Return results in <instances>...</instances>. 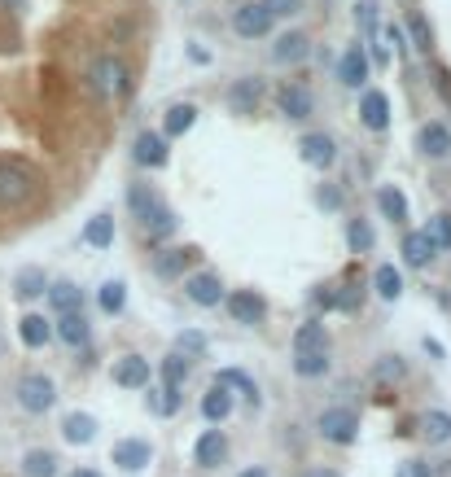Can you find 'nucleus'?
<instances>
[{
	"label": "nucleus",
	"mask_w": 451,
	"mask_h": 477,
	"mask_svg": "<svg viewBox=\"0 0 451 477\" xmlns=\"http://www.w3.org/2000/svg\"><path fill=\"white\" fill-rule=\"evenodd\" d=\"M408 35H412V44H417L420 53H429V49H434V31H429L425 13H408Z\"/></svg>",
	"instance_id": "36"
},
{
	"label": "nucleus",
	"mask_w": 451,
	"mask_h": 477,
	"mask_svg": "<svg viewBox=\"0 0 451 477\" xmlns=\"http://www.w3.org/2000/svg\"><path fill=\"white\" fill-rule=\"evenodd\" d=\"M18 338H22V346L40 350V346L53 341V324H49L44 315H22V320H18Z\"/></svg>",
	"instance_id": "22"
},
{
	"label": "nucleus",
	"mask_w": 451,
	"mask_h": 477,
	"mask_svg": "<svg viewBox=\"0 0 451 477\" xmlns=\"http://www.w3.org/2000/svg\"><path fill=\"white\" fill-rule=\"evenodd\" d=\"M49 303H53V311H57V315H70V311H79L84 294H79V285L57 280V285H49Z\"/></svg>",
	"instance_id": "25"
},
{
	"label": "nucleus",
	"mask_w": 451,
	"mask_h": 477,
	"mask_svg": "<svg viewBox=\"0 0 451 477\" xmlns=\"http://www.w3.org/2000/svg\"><path fill=\"white\" fill-rule=\"evenodd\" d=\"M202 350H207V338H202V333H180V341H175V355H184V359H189V355H202Z\"/></svg>",
	"instance_id": "44"
},
{
	"label": "nucleus",
	"mask_w": 451,
	"mask_h": 477,
	"mask_svg": "<svg viewBox=\"0 0 451 477\" xmlns=\"http://www.w3.org/2000/svg\"><path fill=\"white\" fill-rule=\"evenodd\" d=\"M228 411H233V394H228V390L215 385V390L202 394V416H207V420H224Z\"/></svg>",
	"instance_id": "32"
},
{
	"label": "nucleus",
	"mask_w": 451,
	"mask_h": 477,
	"mask_svg": "<svg viewBox=\"0 0 451 477\" xmlns=\"http://www.w3.org/2000/svg\"><path fill=\"white\" fill-rule=\"evenodd\" d=\"M128 206H132V219H140V228L149 237H172L175 233V215L158 202V193L149 184H132L128 189Z\"/></svg>",
	"instance_id": "1"
},
{
	"label": "nucleus",
	"mask_w": 451,
	"mask_h": 477,
	"mask_svg": "<svg viewBox=\"0 0 451 477\" xmlns=\"http://www.w3.org/2000/svg\"><path fill=\"white\" fill-rule=\"evenodd\" d=\"M377 206H382L385 219H394V224H403V219H408V202H403V193H399V189H390V184L377 189Z\"/></svg>",
	"instance_id": "30"
},
{
	"label": "nucleus",
	"mask_w": 451,
	"mask_h": 477,
	"mask_svg": "<svg viewBox=\"0 0 451 477\" xmlns=\"http://www.w3.org/2000/svg\"><path fill=\"white\" fill-rule=\"evenodd\" d=\"M35 193V171L22 163H0V206H22Z\"/></svg>",
	"instance_id": "2"
},
{
	"label": "nucleus",
	"mask_w": 451,
	"mask_h": 477,
	"mask_svg": "<svg viewBox=\"0 0 451 477\" xmlns=\"http://www.w3.org/2000/svg\"><path fill=\"white\" fill-rule=\"evenodd\" d=\"M259 4H263L272 18H294V13L303 9V0H259Z\"/></svg>",
	"instance_id": "45"
},
{
	"label": "nucleus",
	"mask_w": 451,
	"mask_h": 477,
	"mask_svg": "<svg viewBox=\"0 0 451 477\" xmlns=\"http://www.w3.org/2000/svg\"><path fill=\"white\" fill-rule=\"evenodd\" d=\"M307 49H312V40L303 31H285L272 44V62H280V66H294V62H303L307 57Z\"/></svg>",
	"instance_id": "17"
},
{
	"label": "nucleus",
	"mask_w": 451,
	"mask_h": 477,
	"mask_svg": "<svg viewBox=\"0 0 451 477\" xmlns=\"http://www.w3.org/2000/svg\"><path fill=\"white\" fill-rule=\"evenodd\" d=\"M22 473L27 477H57V455H53V451H27V455H22Z\"/></svg>",
	"instance_id": "28"
},
{
	"label": "nucleus",
	"mask_w": 451,
	"mask_h": 477,
	"mask_svg": "<svg viewBox=\"0 0 451 477\" xmlns=\"http://www.w3.org/2000/svg\"><path fill=\"white\" fill-rule=\"evenodd\" d=\"M277 110L285 114V119H307L312 114V93L303 88V84H285V88H277Z\"/></svg>",
	"instance_id": "13"
},
{
	"label": "nucleus",
	"mask_w": 451,
	"mask_h": 477,
	"mask_svg": "<svg viewBox=\"0 0 451 477\" xmlns=\"http://www.w3.org/2000/svg\"><path fill=\"white\" fill-rule=\"evenodd\" d=\"M215 385H219V390H228V394H233V390H242L250 403H259V385H254V381H250V373H242V368H219Z\"/></svg>",
	"instance_id": "24"
},
{
	"label": "nucleus",
	"mask_w": 451,
	"mask_h": 477,
	"mask_svg": "<svg viewBox=\"0 0 451 477\" xmlns=\"http://www.w3.org/2000/svg\"><path fill=\"white\" fill-rule=\"evenodd\" d=\"M193 123H198V110H193V105H184V102L172 105V110H167V128H163V140L184 137V132H189Z\"/></svg>",
	"instance_id": "26"
},
{
	"label": "nucleus",
	"mask_w": 451,
	"mask_h": 477,
	"mask_svg": "<svg viewBox=\"0 0 451 477\" xmlns=\"http://www.w3.org/2000/svg\"><path fill=\"white\" fill-rule=\"evenodd\" d=\"M438 93H443V97H451V75H447V70H438Z\"/></svg>",
	"instance_id": "49"
},
{
	"label": "nucleus",
	"mask_w": 451,
	"mask_h": 477,
	"mask_svg": "<svg viewBox=\"0 0 451 477\" xmlns=\"http://www.w3.org/2000/svg\"><path fill=\"white\" fill-rule=\"evenodd\" d=\"M377 294H382L385 303H394V298H399V294H403V280H399V272H394V268H377Z\"/></svg>",
	"instance_id": "38"
},
{
	"label": "nucleus",
	"mask_w": 451,
	"mask_h": 477,
	"mask_svg": "<svg viewBox=\"0 0 451 477\" xmlns=\"http://www.w3.org/2000/svg\"><path fill=\"white\" fill-rule=\"evenodd\" d=\"M294 373H298V376L329 373V350H307V355H298V359H294Z\"/></svg>",
	"instance_id": "34"
},
{
	"label": "nucleus",
	"mask_w": 451,
	"mask_h": 477,
	"mask_svg": "<svg viewBox=\"0 0 451 477\" xmlns=\"http://www.w3.org/2000/svg\"><path fill=\"white\" fill-rule=\"evenodd\" d=\"M347 237H350V250H355V254H368V250H373V228H368L364 219H350Z\"/></svg>",
	"instance_id": "40"
},
{
	"label": "nucleus",
	"mask_w": 451,
	"mask_h": 477,
	"mask_svg": "<svg viewBox=\"0 0 451 477\" xmlns=\"http://www.w3.org/2000/svg\"><path fill=\"white\" fill-rule=\"evenodd\" d=\"M154 411L175 416V411H180V390H167V385H163V399H154Z\"/></svg>",
	"instance_id": "47"
},
{
	"label": "nucleus",
	"mask_w": 451,
	"mask_h": 477,
	"mask_svg": "<svg viewBox=\"0 0 451 477\" xmlns=\"http://www.w3.org/2000/svg\"><path fill=\"white\" fill-rule=\"evenodd\" d=\"M193 460H198L202 469H219V464L228 460V438H224L219 429H202V438L193 443Z\"/></svg>",
	"instance_id": "10"
},
{
	"label": "nucleus",
	"mask_w": 451,
	"mask_h": 477,
	"mask_svg": "<svg viewBox=\"0 0 451 477\" xmlns=\"http://www.w3.org/2000/svg\"><path fill=\"white\" fill-rule=\"evenodd\" d=\"M53 403H57V385H53L44 373H27L18 381V408L22 411L40 416V411H49Z\"/></svg>",
	"instance_id": "3"
},
{
	"label": "nucleus",
	"mask_w": 451,
	"mask_h": 477,
	"mask_svg": "<svg viewBox=\"0 0 451 477\" xmlns=\"http://www.w3.org/2000/svg\"><path fill=\"white\" fill-rule=\"evenodd\" d=\"M425 237L434 241V250H451V215H434L429 228H425Z\"/></svg>",
	"instance_id": "39"
},
{
	"label": "nucleus",
	"mask_w": 451,
	"mask_h": 477,
	"mask_svg": "<svg viewBox=\"0 0 451 477\" xmlns=\"http://www.w3.org/2000/svg\"><path fill=\"white\" fill-rule=\"evenodd\" d=\"M184 376H189V359H184V355H167V359H163V385H167V390H180Z\"/></svg>",
	"instance_id": "35"
},
{
	"label": "nucleus",
	"mask_w": 451,
	"mask_h": 477,
	"mask_svg": "<svg viewBox=\"0 0 451 477\" xmlns=\"http://www.w3.org/2000/svg\"><path fill=\"white\" fill-rule=\"evenodd\" d=\"M70 477H102V473H97V469H75Z\"/></svg>",
	"instance_id": "52"
},
{
	"label": "nucleus",
	"mask_w": 451,
	"mask_h": 477,
	"mask_svg": "<svg viewBox=\"0 0 451 477\" xmlns=\"http://www.w3.org/2000/svg\"><path fill=\"white\" fill-rule=\"evenodd\" d=\"M13 294L27 303V298H40V294H49V285H44V272L40 268H27V272H18L13 280Z\"/></svg>",
	"instance_id": "31"
},
{
	"label": "nucleus",
	"mask_w": 451,
	"mask_h": 477,
	"mask_svg": "<svg viewBox=\"0 0 451 477\" xmlns=\"http://www.w3.org/2000/svg\"><path fill=\"white\" fill-rule=\"evenodd\" d=\"M84 237H88V245H97V250H105V245L114 241V219H110V215H97V219H88Z\"/></svg>",
	"instance_id": "33"
},
{
	"label": "nucleus",
	"mask_w": 451,
	"mask_h": 477,
	"mask_svg": "<svg viewBox=\"0 0 451 477\" xmlns=\"http://www.w3.org/2000/svg\"><path fill=\"white\" fill-rule=\"evenodd\" d=\"M315 429H320L324 443L347 446V443H355V434H359V420H355V411H347V408H329V411H320Z\"/></svg>",
	"instance_id": "4"
},
{
	"label": "nucleus",
	"mask_w": 451,
	"mask_h": 477,
	"mask_svg": "<svg viewBox=\"0 0 451 477\" xmlns=\"http://www.w3.org/2000/svg\"><path fill=\"white\" fill-rule=\"evenodd\" d=\"M394 477H434V469H429V460H403Z\"/></svg>",
	"instance_id": "46"
},
{
	"label": "nucleus",
	"mask_w": 451,
	"mask_h": 477,
	"mask_svg": "<svg viewBox=\"0 0 451 477\" xmlns=\"http://www.w3.org/2000/svg\"><path fill=\"white\" fill-rule=\"evenodd\" d=\"M9 4H22V0H9Z\"/></svg>",
	"instance_id": "54"
},
{
	"label": "nucleus",
	"mask_w": 451,
	"mask_h": 477,
	"mask_svg": "<svg viewBox=\"0 0 451 477\" xmlns=\"http://www.w3.org/2000/svg\"><path fill=\"white\" fill-rule=\"evenodd\" d=\"M298 149H303V163L315 167V171H329L333 167V158H338V145H333V137H324V132H312Z\"/></svg>",
	"instance_id": "11"
},
{
	"label": "nucleus",
	"mask_w": 451,
	"mask_h": 477,
	"mask_svg": "<svg viewBox=\"0 0 451 477\" xmlns=\"http://www.w3.org/2000/svg\"><path fill=\"white\" fill-rule=\"evenodd\" d=\"M189 303H198V307H215V303H224V285H219V276H210V272H193V276H189Z\"/></svg>",
	"instance_id": "14"
},
{
	"label": "nucleus",
	"mask_w": 451,
	"mask_h": 477,
	"mask_svg": "<svg viewBox=\"0 0 451 477\" xmlns=\"http://www.w3.org/2000/svg\"><path fill=\"white\" fill-rule=\"evenodd\" d=\"M294 350H298V355H307V350H329V333L312 320V324H303V329L294 333Z\"/></svg>",
	"instance_id": "29"
},
{
	"label": "nucleus",
	"mask_w": 451,
	"mask_h": 477,
	"mask_svg": "<svg viewBox=\"0 0 451 477\" xmlns=\"http://www.w3.org/2000/svg\"><path fill=\"white\" fill-rule=\"evenodd\" d=\"M228 315H233L237 324H263L268 303H263L259 294H250V289H237V294L228 298Z\"/></svg>",
	"instance_id": "12"
},
{
	"label": "nucleus",
	"mask_w": 451,
	"mask_h": 477,
	"mask_svg": "<svg viewBox=\"0 0 451 477\" xmlns=\"http://www.w3.org/2000/svg\"><path fill=\"white\" fill-rule=\"evenodd\" d=\"M184 254H189V250H167V254H158V259H154V272L158 276H180Z\"/></svg>",
	"instance_id": "42"
},
{
	"label": "nucleus",
	"mask_w": 451,
	"mask_h": 477,
	"mask_svg": "<svg viewBox=\"0 0 451 477\" xmlns=\"http://www.w3.org/2000/svg\"><path fill=\"white\" fill-rule=\"evenodd\" d=\"M417 145H420V154H425V158H447V154H451L447 123H425V128H420V137H417Z\"/></svg>",
	"instance_id": "18"
},
{
	"label": "nucleus",
	"mask_w": 451,
	"mask_h": 477,
	"mask_svg": "<svg viewBox=\"0 0 451 477\" xmlns=\"http://www.w3.org/2000/svg\"><path fill=\"white\" fill-rule=\"evenodd\" d=\"M233 31L245 35V40H259V35L272 31V13H268L259 0H250V4H242V9L233 13Z\"/></svg>",
	"instance_id": "6"
},
{
	"label": "nucleus",
	"mask_w": 451,
	"mask_h": 477,
	"mask_svg": "<svg viewBox=\"0 0 451 477\" xmlns=\"http://www.w3.org/2000/svg\"><path fill=\"white\" fill-rule=\"evenodd\" d=\"M373 373H377V381H403V373H408V364H403L399 355H382V359L373 364Z\"/></svg>",
	"instance_id": "41"
},
{
	"label": "nucleus",
	"mask_w": 451,
	"mask_h": 477,
	"mask_svg": "<svg viewBox=\"0 0 451 477\" xmlns=\"http://www.w3.org/2000/svg\"><path fill=\"white\" fill-rule=\"evenodd\" d=\"M93 93H97V97H119V93H128V66H123L114 53L97 57V66H93Z\"/></svg>",
	"instance_id": "5"
},
{
	"label": "nucleus",
	"mask_w": 451,
	"mask_h": 477,
	"mask_svg": "<svg viewBox=\"0 0 451 477\" xmlns=\"http://www.w3.org/2000/svg\"><path fill=\"white\" fill-rule=\"evenodd\" d=\"M320 206H324V210H333V206H338V193H333V189H329V184H324V189H320Z\"/></svg>",
	"instance_id": "48"
},
{
	"label": "nucleus",
	"mask_w": 451,
	"mask_h": 477,
	"mask_svg": "<svg viewBox=\"0 0 451 477\" xmlns=\"http://www.w3.org/2000/svg\"><path fill=\"white\" fill-rule=\"evenodd\" d=\"M242 477H268V469H245Z\"/></svg>",
	"instance_id": "53"
},
{
	"label": "nucleus",
	"mask_w": 451,
	"mask_h": 477,
	"mask_svg": "<svg viewBox=\"0 0 451 477\" xmlns=\"http://www.w3.org/2000/svg\"><path fill=\"white\" fill-rule=\"evenodd\" d=\"M434 254H438V250H434V241L425 237V233H408V237H403V259H408L412 268H425Z\"/></svg>",
	"instance_id": "27"
},
{
	"label": "nucleus",
	"mask_w": 451,
	"mask_h": 477,
	"mask_svg": "<svg viewBox=\"0 0 451 477\" xmlns=\"http://www.w3.org/2000/svg\"><path fill=\"white\" fill-rule=\"evenodd\" d=\"M355 22H359L364 31H377V22H382L377 4H373V0H359V4H355Z\"/></svg>",
	"instance_id": "43"
},
{
	"label": "nucleus",
	"mask_w": 451,
	"mask_h": 477,
	"mask_svg": "<svg viewBox=\"0 0 451 477\" xmlns=\"http://www.w3.org/2000/svg\"><path fill=\"white\" fill-rule=\"evenodd\" d=\"M123 280H105L102 285V294H97V303H102V311H110V315H119L123 311Z\"/></svg>",
	"instance_id": "37"
},
{
	"label": "nucleus",
	"mask_w": 451,
	"mask_h": 477,
	"mask_svg": "<svg viewBox=\"0 0 451 477\" xmlns=\"http://www.w3.org/2000/svg\"><path fill=\"white\" fill-rule=\"evenodd\" d=\"M167 140H163V132H140L137 145H132V158H137L140 167H149V171H158V167H167Z\"/></svg>",
	"instance_id": "9"
},
{
	"label": "nucleus",
	"mask_w": 451,
	"mask_h": 477,
	"mask_svg": "<svg viewBox=\"0 0 451 477\" xmlns=\"http://www.w3.org/2000/svg\"><path fill=\"white\" fill-rule=\"evenodd\" d=\"M53 333L62 338V346H88V338H93V324L84 320V311H70V315H57Z\"/></svg>",
	"instance_id": "16"
},
{
	"label": "nucleus",
	"mask_w": 451,
	"mask_h": 477,
	"mask_svg": "<svg viewBox=\"0 0 451 477\" xmlns=\"http://www.w3.org/2000/svg\"><path fill=\"white\" fill-rule=\"evenodd\" d=\"M359 119H364V128H368V132H385V128H390V102H385L382 93H364V102H359Z\"/></svg>",
	"instance_id": "19"
},
{
	"label": "nucleus",
	"mask_w": 451,
	"mask_h": 477,
	"mask_svg": "<svg viewBox=\"0 0 451 477\" xmlns=\"http://www.w3.org/2000/svg\"><path fill=\"white\" fill-rule=\"evenodd\" d=\"M110 376H114V385H123V390H140V385L149 381V364H145L140 355H123V359L110 368Z\"/></svg>",
	"instance_id": "15"
},
{
	"label": "nucleus",
	"mask_w": 451,
	"mask_h": 477,
	"mask_svg": "<svg viewBox=\"0 0 451 477\" xmlns=\"http://www.w3.org/2000/svg\"><path fill=\"white\" fill-rule=\"evenodd\" d=\"M338 75H342V84H347V88H364V79H368V57H364V49H359V44H350L347 53H342Z\"/></svg>",
	"instance_id": "20"
},
{
	"label": "nucleus",
	"mask_w": 451,
	"mask_h": 477,
	"mask_svg": "<svg viewBox=\"0 0 451 477\" xmlns=\"http://www.w3.org/2000/svg\"><path fill=\"white\" fill-rule=\"evenodd\" d=\"M373 62H377V66H385V62H390V53H385L382 44H373Z\"/></svg>",
	"instance_id": "50"
},
{
	"label": "nucleus",
	"mask_w": 451,
	"mask_h": 477,
	"mask_svg": "<svg viewBox=\"0 0 451 477\" xmlns=\"http://www.w3.org/2000/svg\"><path fill=\"white\" fill-rule=\"evenodd\" d=\"M420 438L429 446L451 443V416L447 411H425V416H420Z\"/></svg>",
	"instance_id": "23"
},
{
	"label": "nucleus",
	"mask_w": 451,
	"mask_h": 477,
	"mask_svg": "<svg viewBox=\"0 0 451 477\" xmlns=\"http://www.w3.org/2000/svg\"><path fill=\"white\" fill-rule=\"evenodd\" d=\"M110 460H114V469H123V473H140V469L154 460V451H149L145 438H123V443H114Z\"/></svg>",
	"instance_id": "7"
},
{
	"label": "nucleus",
	"mask_w": 451,
	"mask_h": 477,
	"mask_svg": "<svg viewBox=\"0 0 451 477\" xmlns=\"http://www.w3.org/2000/svg\"><path fill=\"white\" fill-rule=\"evenodd\" d=\"M303 477H338V473H329V469H307Z\"/></svg>",
	"instance_id": "51"
},
{
	"label": "nucleus",
	"mask_w": 451,
	"mask_h": 477,
	"mask_svg": "<svg viewBox=\"0 0 451 477\" xmlns=\"http://www.w3.org/2000/svg\"><path fill=\"white\" fill-rule=\"evenodd\" d=\"M62 434H66L70 446H88L97 438V420H93L88 411H70L66 420H62Z\"/></svg>",
	"instance_id": "21"
},
{
	"label": "nucleus",
	"mask_w": 451,
	"mask_h": 477,
	"mask_svg": "<svg viewBox=\"0 0 451 477\" xmlns=\"http://www.w3.org/2000/svg\"><path fill=\"white\" fill-rule=\"evenodd\" d=\"M263 79H254V75H245V79H237L233 88H228V110L233 114H254L259 110V102H263Z\"/></svg>",
	"instance_id": "8"
}]
</instances>
